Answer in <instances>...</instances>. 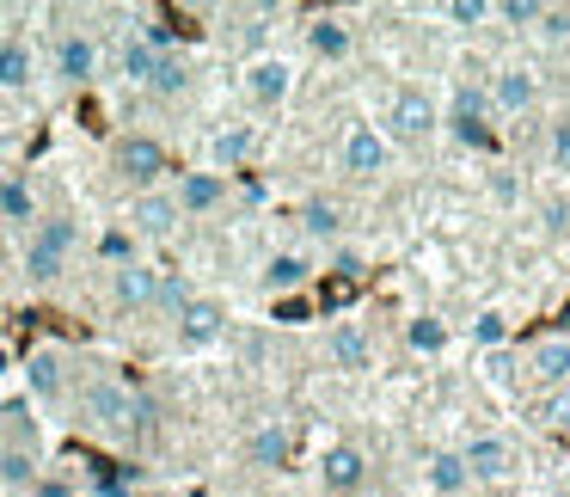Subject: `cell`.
Segmentation results:
<instances>
[{"instance_id": "1", "label": "cell", "mask_w": 570, "mask_h": 497, "mask_svg": "<svg viewBox=\"0 0 570 497\" xmlns=\"http://www.w3.org/2000/svg\"><path fill=\"white\" fill-rule=\"evenodd\" d=\"M68 252H75V222H68V215H50V222H38V234H31V246H26L31 283H50V276H62Z\"/></svg>"}, {"instance_id": "2", "label": "cell", "mask_w": 570, "mask_h": 497, "mask_svg": "<svg viewBox=\"0 0 570 497\" xmlns=\"http://www.w3.org/2000/svg\"><path fill=\"white\" fill-rule=\"evenodd\" d=\"M117 173H124L129 185H154V178L166 173V148L154 136H124L117 142Z\"/></svg>"}, {"instance_id": "3", "label": "cell", "mask_w": 570, "mask_h": 497, "mask_svg": "<svg viewBox=\"0 0 570 497\" xmlns=\"http://www.w3.org/2000/svg\"><path fill=\"white\" fill-rule=\"evenodd\" d=\"M460 467H466V479H503V472L515 467V455H509L503 436H472L466 455H460Z\"/></svg>"}, {"instance_id": "4", "label": "cell", "mask_w": 570, "mask_h": 497, "mask_svg": "<svg viewBox=\"0 0 570 497\" xmlns=\"http://www.w3.org/2000/svg\"><path fill=\"white\" fill-rule=\"evenodd\" d=\"M87 411H92V423H99V430H117V436H124L129 418H136V399H129L124 387L99 381V387H87Z\"/></svg>"}, {"instance_id": "5", "label": "cell", "mask_w": 570, "mask_h": 497, "mask_svg": "<svg viewBox=\"0 0 570 497\" xmlns=\"http://www.w3.org/2000/svg\"><path fill=\"white\" fill-rule=\"evenodd\" d=\"M288 87H295V68H288L283 56H264V62L246 68V92H252L258 105H283Z\"/></svg>"}, {"instance_id": "6", "label": "cell", "mask_w": 570, "mask_h": 497, "mask_svg": "<svg viewBox=\"0 0 570 497\" xmlns=\"http://www.w3.org/2000/svg\"><path fill=\"white\" fill-rule=\"evenodd\" d=\"M56 75L75 80V87H87V80L99 75V43L80 38V31H68V38L56 43Z\"/></svg>"}, {"instance_id": "7", "label": "cell", "mask_w": 570, "mask_h": 497, "mask_svg": "<svg viewBox=\"0 0 570 497\" xmlns=\"http://www.w3.org/2000/svg\"><path fill=\"white\" fill-rule=\"evenodd\" d=\"M222 320L227 313L215 308V301L190 295L185 308H178V338H185V344H209V338H222Z\"/></svg>"}, {"instance_id": "8", "label": "cell", "mask_w": 570, "mask_h": 497, "mask_svg": "<svg viewBox=\"0 0 570 497\" xmlns=\"http://www.w3.org/2000/svg\"><path fill=\"white\" fill-rule=\"evenodd\" d=\"M344 166H350V178H374L386 166V142L374 136V129H350V142H344Z\"/></svg>"}, {"instance_id": "9", "label": "cell", "mask_w": 570, "mask_h": 497, "mask_svg": "<svg viewBox=\"0 0 570 497\" xmlns=\"http://www.w3.org/2000/svg\"><path fill=\"white\" fill-rule=\"evenodd\" d=\"M222 191H227V178L222 173H185V178H178V215H203V209H215V203H222Z\"/></svg>"}, {"instance_id": "10", "label": "cell", "mask_w": 570, "mask_h": 497, "mask_svg": "<svg viewBox=\"0 0 570 497\" xmlns=\"http://www.w3.org/2000/svg\"><path fill=\"white\" fill-rule=\"evenodd\" d=\"M154 289H160V276H154L148 264H136V259H129V264H117L111 295L124 301V308H148V301H154Z\"/></svg>"}, {"instance_id": "11", "label": "cell", "mask_w": 570, "mask_h": 497, "mask_svg": "<svg viewBox=\"0 0 570 497\" xmlns=\"http://www.w3.org/2000/svg\"><path fill=\"white\" fill-rule=\"evenodd\" d=\"M320 472H325V485H332V491H356L362 479H368V460H362V448H332V455L320 460Z\"/></svg>"}, {"instance_id": "12", "label": "cell", "mask_w": 570, "mask_h": 497, "mask_svg": "<svg viewBox=\"0 0 570 497\" xmlns=\"http://www.w3.org/2000/svg\"><path fill=\"white\" fill-rule=\"evenodd\" d=\"M393 129H399V136H411V142L430 136V129H435V105L423 99V92H399V99H393Z\"/></svg>"}, {"instance_id": "13", "label": "cell", "mask_w": 570, "mask_h": 497, "mask_svg": "<svg viewBox=\"0 0 570 497\" xmlns=\"http://www.w3.org/2000/svg\"><path fill=\"white\" fill-rule=\"evenodd\" d=\"M129 222H136L141 234H154V240H160V234H173V227H178V203H173V197H154V191H148V197H136Z\"/></svg>"}, {"instance_id": "14", "label": "cell", "mask_w": 570, "mask_h": 497, "mask_svg": "<svg viewBox=\"0 0 570 497\" xmlns=\"http://www.w3.org/2000/svg\"><path fill=\"white\" fill-rule=\"evenodd\" d=\"M325 350H332L337 369H368V338H362L356 325H337V332L325 338Z\"/></svg>"}, {"instance_id": "15", "label": "cell", "mask_w": 570, "mask_h": 497, "mask_svg": "<svg viewBox=\"0 0 570 497\" xmlns=\"http://www.w3.org/2000/svg\"><path fill=\"white\" fill-rule=\"evenodd\" d=\"M246 455H252V467H283L288 460V430L283 423H264V430L246 442Z\"/></svg>"}, {"instance_id": "16", "label": "cell", "mask_w": 570, "mask_h": 497, "mask_svg": "<svg viewBox=\"0 0 570 497\" xmlns=\"http://www.w3.org/2000/svg\"><path fill=\"white\" fill-rule=\"evenodd\" d=\"M26 381L38 399H56L62 393V357H56V350H38V357L26 362Z\"/></svg>"}, {"instance_id": "17", "label": "cell", "mask_w": 570, "mask_h": 497, "mask_svg": "<svg viewBox=\"0 0 570 497\" xmlns=\"http://www.w3.org/2000/svg\"><path fill=\"white\" fill-rule=\"evenodd\" d=\"M31 87V50L26 43H0V92Z\"/></svg>"}, {"instance_id": "18", "label": "cell", "mask_w": 570, "mask_h": 497, "mask_svg": "<svg viewBox=\"0 0 570 497\" xmlns=\"http://www.w3.org/2000/svg\"><path fill=\"white\" fill-rule=\"evenodd\" d=\"M0 215H7V222H31V215H38V197H31L26 178H0Z\"/></svg>"}, {"instance_id": "19", "label": "cell", "mask_w": 570, "mask_h": 497, "mask_svg": "<svg viewBox=\"0 0 570 497\" xmlns=\"http://www.w3.org/2000/svg\"><path fill=\"white\" fill-rule=\"evenodd\" d=\"M148 87L160 92V99H173V92H185V87H190V68H185V56H166V50H160V62H154Z\"/></svg>"}, {"instance_id": "20", "label": "cell", "mask_w": 570, "mask_h": 497, "mask_svg": "<svg viewBox=\"0 0 570 497\" xmlns=\"http://www.w3.org/2000/svg\"><path fill=\"white\" fill-rule=\"evenodd\" d=\"M533 374H540V381H570V344H540L533 350Z\"/></svg>"}, {"instance_id": "21", "label": "cell", "mask_w": 570, "mask_h": 497, "mask_svg": "<svg viewBox=\"0 0 570 497\" xmlns=\"http://www.w3.org/2000/svg\"><path fill=\"white\" fill-rule=\"evenodd\" d=\"M307 38H313V50H320L325 62H337V56H350V31L337 26V19H320V26L307 31Z\"/></svg>"}, {"instance_id": "22", "label": "cell", "mask_w": 570, "mask_h": 497, "mask_svg": "<svg viewBox=\"0 0 570 497\" xmlns=\"http://www.w3.org/2000/svg\"><path fill=\"white\" fill-rule=\"evenodd\" d=\"M264 283H271V289H283V295H288V289H301V283H307V259H295V252H283V259H271V271H264Z\"/></svg>"}, {"instance_id": "23", "label": "cell", "mask_w": 570, "mask_h": 497, "mask_svg": "<svg viewBox=\"0 0 570 497\" xmlns=\"http://www.w3.org/2000/svg\"><path fill=\"white\" fill-rule=\"evenodd\" d=\"M430 485H435L442 497L466 491V467H460V455H435V460H430Z\"/></svg>"}, {"instance_id": "24", "label": "cell", "mask_w": 570, "mask_h": 497, "mask_svg": "<svg viewBox=\"0 0 570 497\" xmlns=\"http://www.w3.org/2000/svg\"><path fill=\"white\" fill-rule=\"evenodd\" d=\"M154 62H160V50H154L148 38H136V43H124V75L129 80H141L148 87V75H154Z\"/></svg>"}, {"instance_id": "25", "label": "cell", "mask_w": 570, "mask_h": 497, "mask_svg": "<svg viewBox=\"0 0 570 497\" xmlns=\"http://www.w3.org/2000/svg\"><path fill=\"white\" fill-rule=\"evenodd\" d=\"M497 105H503V111H521V105H533V80L521 75V68H509V75L497 80Z\"/></svg>"}, {"instance_id": "26", "label": "cell", "mask_w": 570, "mask_h": 497, "mask_svg": "<svg viewBox=\"0 0 570 497\" xmlns=\"http://www.w3.org/2000/svg\"><path fill=\"white\" fill-rule=\"evenodd\" d=\"M0 485H38V460L26 455V448H13V455H0Z\"/></svg>"}, {"instance_id": "27", "label": "cell", "mask_w": 570, "mask_h": 497, "mask_svg": "<svg viewBox=\"0 0 570 497\" xmlns=\"http://www.w3.org/2000/svg\"><path fill=\"white\" fill-rule=\"evenodd\" d=\"M252 154V129H222L215 136V166H239Z\"/></svg>"}, {"instance_id": "28", "label": "cell", "mask_w": 570, "mask_h": 497, "mask_svg": "<svg viewBox=\"0 0 570 497\" xmlns=\"http://www.w3.org/2000/svg\"><path fill=\"white\" fill-rule=\"evenodd\" d=\"M154 301H160V308H185V301H190V283H185V276H160V289H154Z\"/></svg>"}, {"instance_id": "29", "label": "cell", "mask_w": 570, "mask_h": 497, "mask_svg": "<svg viewBox=\"0 0 570 497\" xmlns=\"http://www.w3.org/2000/svg\"><path fill=\"white\" fill-rule=\"evenodd\" d=\"M442 320H411V344H417V350H442Z\"/></svg>"}, {"instance_id": "30", "label": "cell", "mask_w": 570, "mask_h": 497, "mask_svg": "<svg viewBox=\"0 0 570 497\" xmlns=\"http://www.w3.org/2000/svg\"><path fill=\"white\" fill-rule=\"evenodd\" d=\"M301 222H307V234H332L337 209H332V203H307V215H301Z\"/></svg>"}, {"instance_id": "31", "label": "cell", "mask_w": 570, "mask_h": 497, "mask_svg": "<svg viewBox=\"0 0 570 497\" xmlns=\"http://www.w3.org/2000/svg\"><path fill=\"white\" fill-rule=\"evenodd\" d=\"M99 252H105L111 264H129V234H124V227H111V234L99 240Z\"/></svg>"}, {"instance_id": "32", "label": "cell", "mask_w": 570, "mask_h": 497, "mask_svg": "<svg viewBox=\"0 0 570 497\" xmlns=\"http://www.w3.org/2000/svg\"><path fill=\"white\" fill-rule=\"evenodd\" d=\"M540 13H546V7H533V0H509V7H503V19H509V26H533Z\"/></svg>"}, {"instance_id": "33", "label": "cell", "mask_w": 570, "mask_h": 497, "mask_svg": "<svg viewBox=\"0 0 570 497\" xmlns=\"http://www.w3.org/2000/svg\"><path fill=\"white\" fill-rule=\"evenodd\" d=\"M503 332H509V325L497 320V313H484V320L472 325V338H479V344H503Z\"/></svg>"}, {"instance_id": "34", "label": "cell", "mask_w": 570, "mask_h": 497, "mask_svg": "<svg viewBox=\"0 0 570 497\" xmlns=\"http://www.w3.org/2000/svg\"><path fill=\"white\" fill-rule=\"evenodd\" d=\"M448 13H454L460 26H479V19H484V0H454V7H448Z\"/></svg>"}, {"instance_id": "35", "label": "cell", "mask_w": 570, "mask_h": 497, "mask_svg": "<svg viewBox=\"0 0 570 497\" xmlns=\"http://www.w3.org/2000/svg\"><path fill=\"white\" fill-rule=\"evenodd\" d=\"M31 497H75V485H68V479H38V485H31Z\"/></svg>"}, {"instance_id": "36", "label": "cell", "mask_w": 570, "mask_h": 497, "mask_svg": "<svg viewBox=\"0 0 570 497\" xmlns=\"http://www.w3.org/2000/svg\"><path fill=\"white\" fill-rule=\"evenodd\" d=\"M552 160H558V166H570V124H558V136H552Z\"/></svg>"}, {"instance_id": "37", "label": "cell", "mask_w": 570, "mask_h": 497, "mask_svg": "<svg viewBox=\"0 0 570 497\" xmlns=\"http://www.w3.org/2000/svg\"><path fill=\"white\" fill-rule=\"evenodd\" d=\"M546 423H558V430H570V399H552V406H546Z\"/></svg>"}, {"instance_id": "38", "label": "cell", "mask_w": 570, "mask_h": 497, "mask_svg": "<svg viewBox=\"0 0 570 497\" xmlns=\"http://www.w3.org/2000/svg\"><path fill=\"white\" fill-rule=\"evenodd\" d=\"M546 19V38H570V13H540Z\"/></svg>"}, {"instance_id": "39", "label": "cell", "mask_w": 570, "mask_h": 497, "mask_svg": "<svg viewBox=\"0 0 570 497\" xmlns=\"http://www.w3.org/2000/svg\"><path fill=\"white\" fill-rule=\"evenodd\" d=\"M7 117H13V105H7V99H0V129H7Z\"/></svg>"}, {"instance_id": "40", "label": "cell", "mask_w": 570, "mask_h": 497, "mask_svg": "<svg viewBox=\"0 0 570 497\" xmlns=\"http://www.w3.org/2000/svg\"><path fill=\"white\" fill-rule=\"evenodd\" d=\"M0 19H7V7H0Z\"/></svg>"}, {"instance_id": "41", "label": "cell", "mask_w": 570, "mask_h": 497, "mask_svg": "<svg viewBox=\"0 0 570 497\" xmlns=\"http://www.w3.org/2000/svg\"><path fill=\"white\" fill-rule=\"evenodd\" d=\"M148 497H160V491H148Z\"/></svg>"}]
</instances>
